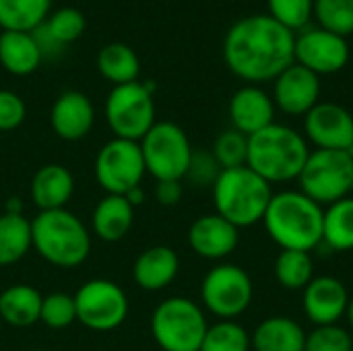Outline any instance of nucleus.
Instances as JSON below:
<instances>
[{
	"label": "nucleus",
	"mask_w": 353,
	"mask_h": 351,
	"mask_svg": "<svg viewBox=\"0 0 353 351\" xmlns=\"http://www.w3.org/2000/svg\"><path fill=\"white\" fill-rule=\"evenodd\" d=\"M296 35L269 14H250L236 21L223 39L228 68L250 85L275 81L294 64Z\"/></svg>",
	"instance_id": "1"
},
{
	"label": "nucleus",
	"mask_w": 353,
	"mask_h": 351,
	"mask_svg": "<svg viewBox=\"0 0 353 351\" xmlns=\"http://www.w3.org/2000/svg\"><path fill=\"white\" fill-rule=\"evenodd\" d=\"M325 209L302 190L273 192L263 217L265 232L281 250L312 252L323 244Z\"/></svg>",
	"instance_id": "2"
},
{
	"label": "nucleus",
	"mask_w": 353,
	"mask_h": 351,
	"mask_svg": "<svg viewBox=\"0 0 353 351\" xmlns=\"http://www.w3.org/2000/svg\"><path fill=\"white\" fill-rule=\"evenodd\" d=\"M308 155L310 147L304 134L285 124L273 122L248 137L246 166L273 186L298 180Z\"/></svg>",
	"instance_id": "3"
},
{
	"label": "nucleus",
	"mask_w": 353,
	"mask_h": 351,
	"mask_svg": "<svg viewBox=\"0 0 353 351\" xmlns=\"http://www.w3.org/2000/svg\"><path fill=\"white\" fill-rule=\"evenodd\" d=\"M33 250L50 265L74 269L91 252V234L68 209L39 211L31 219Z\"/></svg>",
	"instance_id": "4"
},
{
	"label": "nucleus",
	"mask_w": 353,
	"mask_h": 351,
	"mask_svg": "<svg viewBox=\"0 0 353 351\" xmlns=\"http://www.w3.org/2000/svg\"><path fill=\"white\" fill-rule=\"evenodd\" d=\"M211 188L215 213L234 223L238 230L263 221L273 197V186L248 166L221 170Z\"/></svg>",
	"instance_id": "5"
},
{
	"label": "nucleus",
	"mask_w": 353,
	"mask_h": 351,
	"mask_svg": "<svg viewBox=\"0 0 353 351\" xmlns=\"http://www.w3.org/2000/svg\"><path fill=\"white\" fill-rule=\"evenodd\" d=\"M209 325L203 308L184 296L157 304L151 314V333L163 351H199Z\"/></svg>",
	"instance_id": "6"
},
{
	"label": "nucleus",
	"mask_w": 353,
	"mask_h": 351,
	"mask_svg": "<svg viewBox=\"0 0 353 351\" xmlns=\"http://www.w3.org/2000/svg\"><path fill=\"white\" fill-rule=\"evenodd\" d=\"M300 190L321 207H329L353 190V155L350 151H310L298 178Z\"/></svg>",
	"instance_id": "7"
},
{
	"label": "nucleus",
	"mask_w": 353,
	"mask_h": 351,
	"mask_svg": "<svg viewBox=\"0 0 353 351\" xmlns=\"http://www.w3.org/2000/svg\"><path fill=\"white\" fill-rule=\"evenodd\" d=\"M139 145L145 159V170L157 182L184 180L194 149L182 126L170 120L155 122Z\"/></svg>",
	"instance_id": "8"
},
{
	"label": "nucleus",
	"mask_w": 353,
	"mask_h": 351,
	"mask_svg": "<svg viewBox=\"0 0 353 351\" xmlns=\"http://www.w3.org/2000/svg\"><path fill=\"white\" fill-rule=\"evenodd\" d=\"M105 122L116 139L139 143L157 122L151 87L141 81L116 85L105 99Z\"/></svg>",
	"instance_id": "9"
},
{
	"label": "nucleus",
	"mask_w": 353,
	"mask_h": 351,
	"mask_svg": "<svg viewBox=\"0 0 353 351\" xmlns=\"http://www.w3.org/2000/svg\"><path fill=\"white\" fill-rule=\"evenodd\" d=\"M252 298L254 285L250 275L234 263L213 267L201 283L203 306L219 321H236L248 310Z\"/></svg>",
	"instance_id": "10"
},
{
	"label": "nucleus",
	"mask_w": 353,
	"mask_h": 351,
	"mask_svg": "<svg viewBox=\"0 0 353 351\" xmlns=\"http://www.w3.org/2000/svg\"><path fill=\"white\" fill-rule=\"evenodd\" d=\"M95 180L108 194L126 197L130 190L139 188L147 170L137 141L112 139L108 141L95 157Z\"/></svg>",
	"instance_id": "11"
},
{
	"label": "nucleus",
	"mask_w": 353,
	"mask_h": 351,
	"mask_svg": "<svg viewBox=\"0 0 353 351\" xmlns=\"http://www.w3.org/2000/svg\"><path fill=\"white\" fill-rule=\"evenodd\" d=\"M77 321L91 331H114L128 317V298L124 290L110 279H91L74 294Z\"/></svg>",
	"instance_id": "12"
},
{
	"label": "nucleus",
	"mask_w": 353,
	"mask_h": 351,
	"mask_svg": "<svg viewBox=\"0 0 353 351\" xmlns=\"http://www.w3.org/2000/svg\"><path fill=\"white\" fill-rule=\"evenodd\" d=\"M294 62L319 77L335 74L350 62V43L345 37L314 27L296 35Z\"/></svg>",
	"instance_id": "13"
},
{
	"label": "nucleus",
	"mask_w": 353,
	"mask_h": 351,
	"mask_svg": "<svg viewBox=\"0 0 353 351\" xmlns=\"http://www.w3.org/2000/svg\"><path fill=\"white\" fill-rule=\"evenodd\" d=\"M304 132L316 149L353 153V116L339 103L319 101L304 116Z\"/></svg>",
	"instance_id": "14"
},
{
	"label": "nucleus",
	"mask_w": 353,
	"mask_h": 351,
	"mask_svg": "<svg viewBox=\"0 0 353 351\" xmlns=\"http://www.w3.org/2000/svg\"><path fill=\"white\" fill-rule=\"evenodd\" d=\"M350 298L352 296L339 277L319 275L304 288L302 308L314 327L339 325L347 314Z\"/></svg>",
	"instance_id": "15"
},
{
	"label": "nucleus",
	"mask_w": 353,
	"mask_h": 351,
	"mask_svg": "<svg viewBox=\"0 0 353 351\" xmlns=\"http://www.w3.org/2000/svg\"><path fill=\"white\" fill-rule=\"evenodd\" d=\"M321 101V77L292 64L273 81V103L288 116H306Z\"/></svg>",
	"instance_id": "16"
},
{
	"label": "nucleus",
	"mask_w": 353,
	"mask_h": 351,
	"mask_svg": "<svg viewBox=\"0 0 353 351\" xmlns=\"http://www.w3.org/2000/svg\"><path fill=\"white\" fill-rule=\"evenodd\" d=\"M188 244L194 254L207 261L228 259L240 244V230L217 213L201 215L188 230Z\"/></svg>",
	"instance_id": "17"
},
{
	"label": "nucleus",
	"mask_w": 353,
	"mask_h": 351,
	"mask_svg": "<svg viewBox=\"0 0 353 351\" xmlns=\"http://www.w3.org/2000/svg\"><path fill=\"white\" fill-rule=\"evenodd\" d=\"M50 124L62 141H81L95 124V108L85 93L64 91L50 110Z\"/></svg>",
	"instance_id": "18"
},
{
	"label": "nucleus",
	"mask_w": 353,
	"mask_h": 351,
	"mask_svg": "<svg viewBox=\"0 0 353 351\" xmlns=\"http://www.w3.org/2000/svg\"><path fill=\"white\" fill-rule=\"evenodd\" d=\"M230 120L232 128L250 137L275 122L273 97L256 85H246L238 89L230 99Z\"/></svg>",
	"instance_id": "19"
},
{
	"label": "nucleus",
	"mask_w": 353,
	"mask_h": 351,
	"mask_svg": "<svg viewBox=\"0 0 353 351\" xmlns=\"http://www.w3.org/2000/svg\"><path fill=\"white\" fill-rule=\"evenodd\" d=\"M180 271V257L174 248L157 244L145 248L132 267L134 283L145 292H161L174 283Z\"/></svg>",
	"instance_id": "20"
},
{
	"label": "nucleus",
	"mask_w": 353,
	"mask_h": 351,
	"mask_svg": "<svg viewBox=\"0 0 353 351\" xmlns=\"http://www.w3.org/2000/svg\"><path fill=\"white\" fill-rule=\"evenodd\" d=\"M72 192L74 178L68 168L60 163H46L31 178V199L39 211L66 209Z\"/></svg>",
	"instance_id": "21"
},
{
	"label": "nucleus",
	"mask_w": 353,
	"mask_h": 351,
	"mask_svg": "<svg viewBox=\"0 0 353 351\" xmlns=\"http://www.w3.org/2000/svg\"><path fill=\"white\" fill-rule=\"evenodd\" d=\"M43 50L29 31H0V64L14 77H27L39 68Z\"/></svg>",
	"instance_id": "22"
},
{
	"label": "nucleus",
	"mask_w": 353,
	"mask_h": 351,
	"mask_svg": "<svg viewBox=\"0 0 353 351\" xmlns=\"http://www.w3.org/2000/svg\"><path fill=\"white\" fill-rule=\"evenodd\" d=\"M134 223V207L126 197L105 194L91 213V230L103 242H120Z\"/></svg>",
	"instance_id": "23"
},
{
	"label": "nucleus",
	"mask_w": 353,
	"mask_h": 351,
	"mask_svg": "<svg viewBox=\"0 0 353 351\" xmlns=\"http://www.w3.org/2000/svg\"><path fill=\"white\" fill-rule=\"evenodd\" d=\"M254 351H304L306 331L290 317H269L250 333Z\"/></svg>",
	"instance_id": "24"
},
{
	"label": "nucleus",
	"mask_w": 353,
	"mask_h": 351,
	"mask_svg": "<svg viewBox=\"0 0 353 351\" xmlns=\"http://www.w3.org/2000/svg\"><path fill=\"white\" fill-rule=\"evenodd\" d=\"M41 300L43 296L27 283L10 285L0 294V321L19 329L35 325L39 323Z\"/></svg>",
	"instance_id": "25"
},
{
	"label": "nucleus",
	"mask_w": 353,
	"mask_h": 351,
	"mask_svg": "<svg viewBox=\"0 0 353 351\" xmlns=\"http://www.w3.org/2000/svg\"><path fill=\"white\" fill-rule=\"evenodd\" d=\"M97 70L114 87L116 85H126V83L139 81L141 60H139L137 52L128 43L110 41L97 54Z\"/></svg>",
	"instance_id": "26"
},
{
	"label": "nucleus",
	"mask_w": 353,
	"mask_h": 351,
	"mask_svg": "<svg viewBox=\"0 0 353 351\" xmlns=\"http://www.w3.org/2000/svg\"><path fill=\"white\" fill-rule=\"evenodd\" d=\"M33 248L31 219L23 213L0 215V267L19 263Z\"/></svg>",
	"instance_id": "27"
},
{
	"label": "nucleus",
	"mask_w": 353,
	"mask_h": 351,
	"mask_svg": "<svg viewBox=\"0 0 353 351\" xmlns=\"http://www.w3.org/2000/svg\"><path fill=\"white\" fill-rule=\"evenodd\" d=\"M52 0H0L2 31H37L50 17Z\"/></svg>",
	"instance_id": "28"
},
{
	"label": "nucleus",
	"mask_w": 353,
	"mask_h": 351,
	"mask_svg": "<svg viewBox=\"0 0 353 351\" xmlns=\"http://www.w3.org/2000/svg\"><path fill=\"white\" fill-rule=\"evenodd\" d=\"M323 244L335 252L353 250V197H345L325 209Z\"/></svg>",
	"instance_id": "29"
},
{
	"label": "nucleus",
	"mask_w": 353,
	"mask_h": 351,
	"mask_svg": "<svg viewBox=\"0 0 353 351\" xmlns=\"http://www.w3.org/2000/svg\"><path fill=\"white\" fill-rule=\"evenodd\" d=\"M275 279L283 290L304 292V288L314 279V261L310 252L302 250H281L275 259Z\"/></svg>",
	"instance_id": "30"
},
{
	"label": "nucleus",
	"mask_w": 353,
	"mask_h": 351,
	"mask_svg": "<svg viewBox=\"0 0 353 351\" xmlns=\"http://www.w3.org/2000/svg\"><path fill=\"white\" fill-rule=\"evenodd\" d=\"M250 333L236 321L209 325L199 351H250Z\"/></svg>",
	"instance_id": "31"
},
{
	"label": "nucleus",
	"mask_w": 353,
	"mask_h": 351,
	"mask_svg": "<svg viewBox=\"0 0 353 351\" xmlns=\"http://www.w3.org/2000/svg\"><path fill=\"white\" fill-rule=\"evenodd\" d=\"M41 27H43L46 35L50 37V41L58 43V46H66V43L77 41L85 33L87 21L79 8L62 6V8L54 10Z\"/></svg>",
	"instance_id": "32"
},
{
	"label": "nucleus",
	"mask_w": 353,
	"mask_h": 351,
	"mask_svg": "<svg viewBox=\"0 0 353 351\" xmlns=\"http://www.w3.org/2000/svg\"><path fill=\"white\" fill-rule=\"evenodd\" d=\"M312 17L321 29L347 37L353 33V0H314Z\"/></svg>",
	"instance_id": "33"
},
{
	"label": "nucleus",
	"mask_w": 353,
	"mask_h": 351,
	"mask_svg": "<svg viewBox=\"0 0 353 351\" xmlns=\"http://www.w3.org/2000/svg\"><path fill=\"white\" fill-rule=\"evenodd\" d=\"M211 153L217 159L221 170L242 168V166H246V157H248V137L234 128L223 130L215 139Z\"/></svg>",
	"instance_id": "34"
},
{
	"label": "nucleus",
	"mask_w": 353,
	"mask_h": 351,
	"mask_svg": "<svg viewBox=\"0 0 353 351\" xmlns=\"http://www.w3.org/2000/svg\"><path fill=\"white\" fill-rule=\"evenodd\" d=\"M77 321V304L74 296L64 292H52L41 300L39 323L50 329H66Z\"/></svg>",
	"instance_id": "35"
},
{
	"label": "nucleus",
	"mask_w": 353,
	"mask_h": 351,
	"mask_svg": "<svg viewBox=\"0 0 353 351\" xmlns=\"http://www.w3.org/2000/svg\"><path fill=\"white\" fill-rule=\"evenodd\" d=\"M267 6L269 17L292 31L304 29L314 12V0H267Z\"/></svg>",
	"instance_id": "36"
},
{
	"label": "nucleus",
	"mask_w": 353,
	"mask_h": 351,
	"mask_svg": "<svg viewBox=\"0 0 353 351\" xmlns=\"http://www.w3.org/2000/svg\"><path fill=\"white\" fill-rule=\"evenodd\" d=\"M304 351H353V337L341 325L314 327L306 333Z\"/></svg>",
	"instance_id": "37"
},
{
	"label": "nucleus",
	"mask_w": 353,
	"mask_h": 351,
	"mask_svg": "<svg viewBox=\"0 0 353 351\" xmlns=\"http://www.w3.org/2000/svg\"><path fill=\"white\" fill-rule=\"evenodd\" d=\"M219 174L221 168L211 151H192L190 166L184 178L190 180L194 186H213Z\"/></svg>",
	"instance_id": "38"
},
{
	"label": "nucleus",
	"mask_w": 353,
	"mask_h": 351,
	"mask_svg": "<svg viewBox=\"0 0 353 351\" xmlns=\"http://www.w3.org/2000/svg\"><path fill=\"white\" fill-rule=\"evenodd\" d=\"M27 106L25 101L8 89H0V132L19 128L25 122Z\"/></svg>",
	"instance_id": "39"
},
{
	"label": "nucleus",
	"mask_w": 353,
	"mask_h": 351,
	"mask_svg": "<svg viewBox=\"0 0 353 351\" xmlns=\"http://www.w3.org/2000/svg\"><path fill=\"white\" fill-rule=\"evenodd\" d=\"M182 194H184L182 180H163V182H157V186H155V199L163 207L178 205Z\"/></svg>",
	"instance_id": "40"
},
{
	"label": "nucleus",
	"mask_w": 353,
	"mask_h": 351,
	"mask_svg": "<svg viewBox=\"0 0 353 351\" xmlns=\"http://www.w3.org/2000/svg\"><path fill=\"white\" fill-rule=\"evenodd\" d=\"M345 319H347V323H350V327H352V331H353V296L350 298V306H347V314H345Z\"/></svg>",
	"instance_id": "41"
},
{
	"label": "nucleus",
	"mask_w": 353,
	"mask_h": 351,
	"mask_svg": "<svg viewBox=\"0 0 353 351\" xmlns=\"http://www.w3.org/2000/svg\"><path fill=\"white\" fill-rule=\"evenodd\" d=\"M31 351H43V350H31Z\"/></svg>",
	"instance_id": "42"
},
{
	"label": "nucleus",
	"mask_w": 353,
	"mask_h": 351,
	"mask_svg": "<svg viewBox=\"0 0 353 351\" xmlns=\"http://www.w3.org/2000/svg\"><path fill=\"white\" fill-rule=\"evenodd\" d=\"M0 323H2V321H0Z\"/></svg>",
	"instance_id": "43"
},
{
	"label": "nucleus",
	"mask_w": 353,
	"mask_h": 351,
	"mask_svg": "<svg viewBox=\"0 0 353 351\" xmlns=\"http://www.w3.org/2000/svg\"><path fill=\"white\" fill-rule=\"evenodd\" d=\"M352 155H353V153H352Z\"/></svg>",
	"instance_id": "44"
}]
</instances>
